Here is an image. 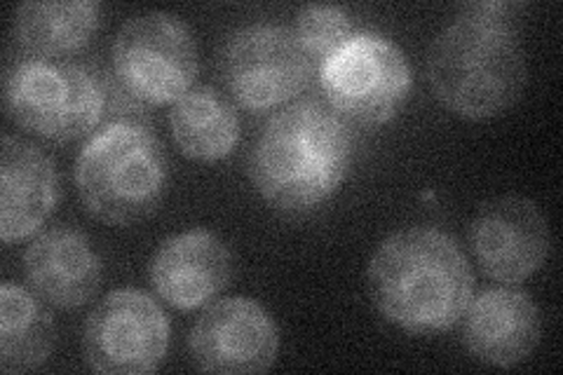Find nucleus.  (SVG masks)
<instances>
[{
  "label": "nucleus",
  "instance_id": "nucleus-8",
  "mask_svg": "<svg viewBox=\"0 0 563 375\" xmlns=\"http://www.w3.org/2000/svg\"><path fill=\"white\" fill-rule=\"evenodd\" d=\"M312 62L294 31L277 24H246L228 35L219 76L246 111H271L291 101L310 78Z\"/></svg>",
  "mask_w": 563,
  "mask_h": 375
},
{
  "label": "nucleus",
  "instance_id": "nucleus-11",
  "mask_svg": "<svg viewBox=\"0 0 563 375\" xmlns=\"http://www.w3.org/2000/svg\"><path fill=\"white\" fill-rule=\"evenodd\" d=\"M470 244L490 279L519 284L548 261L552 238L548 219L533 200L505 195L482 205L470 225Z\"/></svg>",
  "mask_w": 563,
  "mask_h": 375
},
{
  "label": "nucleus",
  "instance_id": "nucleus-3",
  "mask_svg": "<svg viewBox=\"0 0 563 375\" xmlns=\"http://www.w3.org/2000/svg\"><path fill=\"white\" fill-rule=\"evenodd\" d=\"M350 165L352 136L343 118L320 101H296L258 132L250 174L275 209L308 211L339 192Z\"/></svg>",
  "mask_w": 563,
  "mask_h": 375
},
{
  "label": "nucleus",
  "instance_id": "nucleus-6",
  "mask_svg": "<svg viewBox=\"0 0 563 375\" xmlns=\"http://www.w3.org/2000/svg\"><path fill=\"white\" fill-rule=\"evenodd\" d=\"M320 85L333 111L364 128H378L407 101L411 68L395 41L357 31L320 64Z\"/></svg>",
  "mask_w": 563,
  "mask_h": 375
},
{
  "label": "nucleus",
  "instance_id": "nucleus-17",
  "mask_svg": "<svg viewBox=\"0 0 563 375\" xmlns=\"http://www.w3.org/2000/svg\"><path fill=\"white\" fill-rule=\"evenodd\" d=\"M172 136L179 151L200 163H217L231 155L240 141V118L219 89L192 87L169 113Z\"/></svg>",
  "mask_w": 563,
  "mask_h": 375
},
{
  "label": "nucleus",
  "instance_id": "nucleus-5",
  "mask_svg": "<svg viewBox=\"0 0 563 375\" xmlns=\"http://www.w3.org/2000/svg\"><path fill=\"white\" fill-rule=\"evenodd\" d=\"M103 87L90 68L68 59L29 57L5 74V109L31 134L70 141L90 134L103 113Z\"/></svg>",
  "mask_w": 563,
  "mask_h": 375
},
{
  "label": "nucleus",
  "instance_id": "nucleus-1",
  "mask_svg": "<svg viewBox=\"0 0 563 375\" xmlns=\"http://www.w3.org/2000/svg\"><path fill=\"white\" fill-rule=\"evenodd\" d=\"M519 3H470L437 33L428 55L434 97L455 115L488 120L512 109L526 87L517 38Z\"/></svg>",
  "mask_w": 563,
  "mask_h": 375
},
{
  "label": "nucleus",
  "instance_id": "nucleus-16",
  "mask_svg": "<svg viewBox=\"0 0 563 375\" xmlns=\"http://www.w3.org/2000/svg\"><path fill=\"white\" fill-rule=\"evenodd\" d=\"M101 22V5L92 0L22 3L12 16V35L31 57L62 59L92 41Z\"/></svg>",
  "mask_w": 563,
  "mask_h": 375
},
{
  "label": "nucleus",
  "instance_id": "nucleus-15",
  "mask_svg": "<svg viewBox=\"0 0 563 375\" xmlns=\"http://www.w3.org/2000/svg\"><path fill=\"white\" fill-rule=\"evenodd\" d=\"M26 279L49 306L70 310L90 300L101 284V258L85 232L55 225L35 238L24 254Z\"/></svg>",
  "mask_w": 563,
  "mask_h": 375
},
{
  "label": "nucleus",
  "instance_id": "nucleus-2",
  "mask_svg": "<svg viewBox=\"0 0 563 375\" xmlns=\"http://www.w3.org/2000/svg\"><path fill=\"white\" fill-rule=\"evenodd\" d=\"M368 294L395 327L416 333H444L463 319L474 277L461 246L446 232L413 225L385 238L368 263Z\"/></svg>",
  "mask_w": 563,
  "mask_h": 375
},
{
  "label": "nucleus",
  "instance_id": "nucleus-7",
  "mask_svg": "<svg viewBox=\"0 0 563 375\" xmlns=\"http://www.w3.org/2000/svg\"><path fill=\"white\" fill-rule=\"evenodd\" d=\"M113 70L125 92L151 106L176 103L198 76V45L184 20L169 12L136 14L120 26Z\"/></svg>",
  "mask_w": 563,
  "mask_h": 375
},
{
  "label": "nucleus",
  "instance_id": "nucleus-18",
  "mask_svg": "<svg viewBox=\"0 0 563 375\" xmlns=\"http://www.w3.org/2000/svg\"><path fill=\"white\" fill-rule=\"evenodd\" d=\"M55 348V321L43 302L14 282L0 287V371L26 373L43 366Z\"/></svg>",
  "mask_w": 563,
  "mask_h": 375
},
{
  "label": "nucleus",
  "instance_id": "nucleus-4",
  "mask_svg": "<svg viewBox=\"0 0 563 375\" xmlns=\"http://www.w3.org/2000/svg\"><path fill=\"white\" fill-rule=\"evenodd\" d=\"M167 157L144 122L115 120L97 130L76 159V186L85 209L109 225L148 219L167 190Z\"/></svg>",
  "mask_w": 563,
  "mask_h": 375
},
{
  "label": "nucleus",
  "instance_id": "nucleus-9",
  "mask_svg": "<svg viewBox=\"0 0 563 375\" xmlns=\"http://www.w3.org/2000/svg\"><path fill=\"white\" fill-rule=\"evenodd\" d=\"M167 348L169 321L146 291L118 289L87 317L82 354L97 373H153L163 364Z\"/></svg>",
  "mask_w": 563,
  "mask_h": 375
},
{
  "label": "nucleus",
  "instance_id": "nucleus-19",
  "mask_svg": "<svg viewBox=\"0 0 563 375\" xmlns=\"http://www.w3.org/2000/svg\"><path fill=\"white\" fill-rule=\"evenodd\" d=\"M352 31V20L345 8L339 5H306L296 14L294 35L301 43L310 62H324L333 49H339Z\"/></svg>",
  "mask_w": 563,
  "mask_h": 375
},
{
  "label": "nucleus",
  "instance_id": "nucleus-14",
  "mask_svg": "<svg viewBox=\"0 0 563 375\" xmlns=\"http://www.w3.org/2000/svg\"><path fill=\"white\" fill-rule=\"evenodd\" d=\"M59 202L55 163L16 136H3L0 151V240L20 242L38 232Z\"/></svg>",
  "mask_w": 563,
  "mask_h": 375
},
{
  "label": "nucleus",
  "instance_id": "nucleus-10",
  "mask_svg": "<svg viewBox=\"0 0 563 375\" xmlns=\"http://www.w3.org/2000/svg\"><path fill=\"white\" fill-rule=\"evenodd\" d=\"M279 350V333L268 310L252 298L211 302L190 331V356L200 371L250 375L268 371Z\"/></svg>",
  "mask_w": 563,
  "mask_h": 375
},
{
  "label": "nucleus",
  "instance_id": "nucleus-13",
  "mask_svg": "<svg viewBox=\"0 0 563 375\" xmlns=\"http://www.w3.org/2000/svg\"><path fill=\"white\" fill-rule=\"evenodd\" d=\"M463 343L482 364L509 368L526 362L540 343L542 319L533 298L519 289H488L470 300Z\"/></svg>",
  "mask_w": 563,
  "mask_h": 375
},
{
  "label": "nucleus",
  "instance_id": "nucleus-12",
  "mask_svg": "<svg viewBox=\"0 0 563 375\" xmlns=\"http://www.w3.org/2000/svg\"><path fill=\"white\" fill-rule=\"evenodd\" d=\"M233 254L205 228L165 240L151 261L155 294L176 310H196L221 296L233 279Z\"/></svg>",
  "mask_w": 563,
  "mask_h": 375
}]
</instances>
